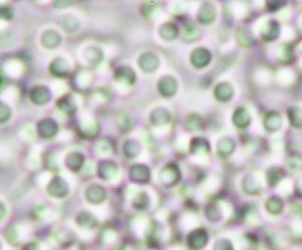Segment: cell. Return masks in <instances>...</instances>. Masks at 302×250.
Returning <instances> with one entry per match:
<instances>
[{
  "label": "cell",
  "mask_w": 302,
  "mask_h": 250,
  "mask_svg": "<svg viewBox=\"0 0 302 250\" xmlns=\"http://www.w3.org/2000/svg\"><path fill=\"white\" fill-rule=\"evenodd\" d=\"M159 181H160V186L168 190L177 187L182 181V171L178 168V164L174 161L166 163L159 172Z\"/></svg>",
  "instance_id": "cell-1"
},
{
  "label": "cell",
  "mask_w": 302,
  "mask_h": 250,
  "mask_svg": "<svg viewBox=\"0 0 302 250\" xmlns=\"http://www.w3.org/2000/svg\"><path fill=\"white\" fill-rule=\"evenodd\" d=\"M156 88H158V92L162 98L171 100L178 92V80H177V77H174L171 74H165L158 80Z\"/></svg>",
  "instance_id": "cell-2"
},
{
  "label": "cell",
  "mask_w": 302,
  "mask_h": 250,
  "mask_svg": "<svg viewBox=\"0 0 302 250\" xmlns=\"http://www.w3.org/2000/svg\"><path fill=\"white\" fill-rule=\"evenodd\" d=\"M138 68L144 72V74H153L160 68V56L156 51H144L142 54H139L138 60Z\"/></svg>",
  "instance_id": "cell-3"
},
{
  "label": "cell",
  "mask_w": 302,
  "mask_h": 250,
  "mask_svg": "<svg viewBox=\"0 0 302 250\" xmlns=\"http://www.w3.org/2000/svg\"><path fill=\"white\" fill-rule=\"evenodd\" d=\"M213 62V53L207 47H195L189 54V63L195 69H206Z\"/></svg>",
  "instance_id": "cell-4"
},
{
  "label": "cell",
  "mask_w": 302,
  "mask_h": 250,
  "mask_svg": "<svg viewBox=\"0 0 302 250\" xmlns=\"http://www.w3.org/2000/svg\"><path fill=\"white\" fill-rule=\"evenodd\" d=\"M281 35V24L280 21H276L275 18H269L266 20L262 26H260V32H258V38L262 42L269 44V42H275Z\"/></svg>",
  "instance_id": "cell-5"
},
{
  "label": "cell",
  "mask_w": 302,
  "mask_h": 250,
  "mask_svg": "<svg viewBox=\"0 0 302 250\" xmlns=\"http://www.w3.org/2000/svg\"><path fill=\"white\" fill-rule=\"evenodd\" d=\"M47 195L53 199H65L70 195V184L60 175L52 177L50 183L47 184Z\"/></svg>",
  "instance_id": "cell-6"
},
{
  "label": "cell",
  "mask_w": 302,
  "mask_h": 250,
  "mask_svg": "<svg viewBox=\"0 0 302 250\" xmlns=\"http://www.w3.org/2000/svg\"><path fill=\"white\" fill-rule=\"evenodd\" d=\"M208 231L206 228H195L186 237V246L189 250H204L208 244Z\"/></svg>",
  "instance_id": "cell-7"
},
{
  "label": "cell",
  "mask_w": 302,
  "mask_h": 250,
  "mask_svg": "<svg viewBox=\"0 0 302 250\" xmlns=\"http://www.w3.org/2000/svg\"><path fill=\"white\" fill-rule=\"evenodd\" d=\"M128 178L132 183L139 184V186L148 184L151 181V168L144 163L132 164L130 169H128Z\"/></svg>",
  "instance_id": "cell-8"
},
{
  "label": "cell",
  "mask_w": 302,
  "mask_h": 250,
  "mask_svg": "<svg viewBox=\"0 0 302 250\" xmlns=\"http://www.w3.org/2000/svg\"><path fill=\"white\" fill-rule=\"evenodd\" d=\"M60 131L59 122L53 118H42L36 124V133L41 139L44 140H52L54 139Z\"/></svg>",
  "instance_id": "cell-9"
},
{
  "label": "cell",
  "mask_w": 302,
  "mask_h": 250,
  "mask_svg": "<svg viewBox=\"0 0 302 250\" xmlns=\"http://www.w3.org/2000/svg\"><path fill=\"white\" fill-rule=\"evenodd\" d=\"M114 80L120 85H124L127 88H132L136 85L138 81V74L136 71L128 66V65H121V66H116L115 71H114Z\"/></svg>",
  "instance_id": "cell-10"
},
{
  "label": "cell",
  "mask_w": 302,
  "mask_h": 250,
  "mask_svg": "<svg viewBox=\"0 0 302 250\" xmlns=\"http://www.w3.org/2000/svg\"><path fill=\"white\" fill-rule=\"evenodd\" d=\"M52 89L46 85H35L29 91V100L34 103V106L44 107L52 101Z\"/></svg>",
  "instance_id": "cell-11"
},
{
  "label": "cell",
  "mask_w": 302,
  "mask_h": 250,
  "mask_svg": "<svg viewBox=\"0 0 302 250\" xmlns=\"http://www.w3.org/2000/svg\"><path fill=\"white\" fill-rule=\"evenodd\" d=\"M284 125V115L278 110H269L263 116V128L269 134L278 133Z\"/></svg>",
  "instance_id": "cell-12"
},
{
  "label": "cell",
  "mask_w": 302,
  "mask_h": 250,
  "mask_svg": "<svg viewBox=\"0 0 302 250\" xmlns=\"http://www.w3.org/2000/svg\"><path fill=\"white\" fill-rule=\"evenodd\" d=\"M120 174V166L114 160H102L97 166V177L103 181H112Z\"/></svg>",
  "instance_id": "cell-13"
},
{
  "label": "cell",
  "mask_w": 302,
  "mask_h": 250,
  "mask_svg": "<svg viewBox=\"0 0 302 250\" xmlns=\"http://www.w3.org/2000/svg\"><path fill=\"white\" fill-rule=\"evenodd\" d=\"M218 18V11L212 3H201L196 11V24L200 26H212Z\"/></svg>",
  "instance_id": "cell-14"
},
{
  "label": "cell",
  "mask_w": 302,
  "mask_h": 250,
  "mask_svg": "<svg viewBox=\"0 0 302 250\" xmlns=\"http://www.w3.org/2000/svg\"><path fill=\"white\" fill-rule=\"evenodd\" d=\"M232 122L233 125L244 131V130H248L252 124V116H251V112L244 107V106H239L233 110V115H232Z\"/></svg>",
  "instance_id": "cell-15"
},
{
  "label": "cell",
  "mask_w": 302,
  "mask_h": 250,
  "mask_svg": "<svg viewBox=\"0 0 302 250\" xmlns=\"http://www.w3.org/2000/svg\"><path fill=\"white\" fill-rule=\"evenodd\" d=\"M85 199L91 205H102L108 199V190L104 186L100 184H91L85 190Z\"/></svg>",
  "instance_id": "cell-16"
},
{
  "label": "cell",
  "mask_w": 302,
  "mask_h": 250,
  "mask_svg": "<svg viewBox=\"0 0 302 250\" xmlns=\"http://www.w3.org/2000/svg\"><path fill=\"white\" fill-rule=\"evenodd\" d=\"M213 97L218 103H230L234 98V86L230 81H219L213 88Z\"/></svg>",
  "instance_id": "cell-17"
},
{
  "label": "cell",
  "mask_w": 302,
  "mask_h": 250,
  "mask_svg": "<svg viewBox=\"0 0 302 250\" xmlns=\"http://www.w3.org/2000/svg\"><path fill=\"white\" fill-rule=\"evenodd\" d=\"M56 107H58V110H59L62 115H65L66 118H74L76 115H78V112H79V106H78V103H76L72 94H65V95H62V97L56 101Z\"/></svg>",
  "instance_id": "cell-18"
},
{
  "label": "cell",
  "mask_w": 302,
  "mask_h": 250,
  "mask_svg": "<svg viewBox=\"0 0 302 250\" xmlns=\"http://www.w3.org/2000/svg\"><path fill=\"white\" fill-rule=\"evenodd\" d=\"M48 72L54 78H66L71 74V65L65 57H54L48 65Z\"/></svg>",
  "instance_id": "cell-19"
},
{
  "label": "cell",
  "mask_w": 302,
  "mask_h": 250,
  "mask_svg": "<svg viewBox=\"0 0 302 250\" xmlns=\"http://www.w3.org/2000/svg\"><path fill=\"white\" fill-rule=\"evenodd\" d=\"M100 133V122L96 121L94 118H88L80 121V124L78 125V134L82 139H96Z\"/></svg>",
  "instance_id": "cell-20"
},
{
  "label": "cell",
  "mask_w": 302,
  "mask_h": 250,
  "mask_svg": "<svg viewBox=\"0 0 302 250\" xmlns=\"http://www.w3.org/2000/svg\"><path fill=\"white\" fill-rule=\"evenodd\" d=\"M236 149H238V143H236V140L233 139V137H220L219 140H218V143H216V154H218V157L219 158H222V160H226V158H230L234 152H236Z\"/></svg>",
  "instance_id": "cell-21"
},
{
  "label": "cell",
  "mask_w": 302,
  "mask_h": 250,
  "mask_svg": "<svg viewBox=\"0 0 302 250\" xmlns=\"http://www.w3.org/2000/svg\"><path fill=\"white\" fill-rule=\"evenodd\" d=\"M85 161H86V157L80 151H71L65 157V168L72 174H78L84 169Z\"/></svg>",
  "instance_id": "cell-22"
},
{
  "label": "cell",
  "mask_w": 302,
  "mask_h": 250,
  "mask_svg": "<svg viewBox=\"0 0 302 250\" xmlns=\"http://www.w3.org/2000/svg\"><path fill=\"white\" fill-rule=\"evenodd\" d=\"M40 42L47 50H56L62 45V35L56 29H47L41 33Z\"/></svg>",
  "instance_id": "cell-23"
},
{
  "label": "cell",
  "mask_w": 302,
  "mask_h": 250,
  "mask_svg": "<svg viewBox=\"0 0 302 250\" xmlns=\"http://www.w3.org/2000/svg\"><path fill=\"white\" fill-rule=\"evenodd\" d=\"M172 119V113L165 109V107H156L150 112L148 115V121L153 127H164V125H168Z\"/></svg>",
  "instance_id": "cell-24"
},
{
  "label": "cell",
  "mask_w": 302,
  "mask_h": 250,
  "mask_svg": "<svg viewBox=\"0 0 302 250\" xmlns=\"http://www.w3.org/2000/svg\"><path fill=\"white\" fill-rule=\"evenodd\" d=\"M180 35L182 32L176 21H165L159 26V36L166 42H174Z\"/></svg>",
  "instance_id": "cell-25"
},
{
  "label": "cell",
  "mask_w": 302,
  "mask_h": 250,
  "mask_svg": "<svg viewBox=\"0 0 302 250\" xmlns=\"http://www.w3.org/2000/svg\"><path fill=\"white\" fill-rule=\"evenodd\" d=\"M188 151H189L190 155H210L212 145L206 137H194L189 142Z\"/></svg>",
  "instance_id": "cell-26"
},
{
  "label": "cell",
  "mask_w": 302,
  "mask_h": 250,
  "mask_svg": "<svg viewBox=\"0 0 302 250\" xmlns=\"http://www.w3.org/2000/svg\"><path fill=\"white\" fill-rule=\"evenodd\" d=\"M242 190L248 196H258L263 193L262 184L254 174H246L242 180Z\"/></svg>",
  "instance_id": "cell-27"
},
{
  "label": "cell",
  "mask_w": 302,
  "mask_h": 250,
  "mask_svg": "<svg viewBox=\"0 0 302 250\" xmlns=\"http://www.w3.org/2000/svg\"><path fill=\"white\" fill-rule=\"evenodd\" d=\"M264 178H266L268 187L275 189L286 180V171H284V168H280V166H272V168H269L266 171Z\"/></svg>",
  "instance_id": "cell-28"
},
{
  "label": "cell",
  "mask_w": 302,
  "mask_h": 250,
  "mask_svg": "<svg viewBox=\"0 0 302 250\" xmlns=\"http://www.w3.org/2000/svg\"><path fill=\"white\" fill-rule=\"evenodd\" d=\"M236 42L242 47V48H252L257 44V38L256 35L248 29V27H239L234 33Z\"/></svg>",
  "instance_id": "cell-29"
},
{
  "label": "cell",
  "mask_w": 302,
  "mask_h": 250,
  "mask_svg": "<svg viewBox=\"0 0 302 250\" xmlns=\"http://www.w3.org/2000/svg\"><path fill=\"white\" fill-rule=\"evenodd\" d=\"M58 24L68 35H72V33H76L80 29V20L76 15H72V14H66V15L59 17Z\"/></svg>",
  "instance_id": "cell-30"
},
{
  "label": "cell",
  "mask_w": 302,
  "mask_h": 250,
  "mask_svg": "<svg viewBox=\"0 0 302 250\" xmlns=\"http://www.w3.org/2000/svg\"><path fill=\"white\" fill-rule=\"evenodd\" d=\"M74 220L79 228H84V229H96L98 226V219L91 211H85V210L78 213Z\"/></svg>",
  "instance_id": "cell-31"
},
{
  "label": "cell",
  "mask_w": 302,
  "mask_h": 250,
  "mask_svg": "<svg viewBox=\"0 0 302 250\" xmlns=\"http://www.w3.org/2000/svg\"><path fill=\"white\" fill-rule=\"evenodd\" d=\"M142 152V145L136 139H127L122 143V155L127 160H134Z\"/></svg>",
  "instance_id": "cell-32"
},
{
  "label": "cell",
  "mask_w": 302,
  "mask_h": 250,
  "mask_svg": "<svg viewBox=\"0 0 302 250\" xmlns=\"http://www.w3.org/2000/svg\"><path fill=\"white\" fill-rule=\"evenodd\" d=\"M204 127H206V122H204V118L200 113H189V115H186V118H184V128L188 131H201V130H204Z\"/></svg>",
  "instance_id": "cell-33"
},
{
  "label": "cell",
  "mask_w": 302,
  "mask_h": 250,
  "mask_svg": "<svg viewBox=\"0 0 302 250\" xmlns=\"http://www.w3.org/2000/svg\"><path fill=\"white\" fill-rule=\"evenodd\" d=\"M284 207H286V204H284V201H282L280 196H270V198H268V201H266V204H264L266 211H268L270 216H274V217L281 216L282 211H284Z\"/></svg>",
  "instance_id": "cell-34"
},
{
  "label": "cell",
  "mask_w": 302,
  "mask_h": 250,
  "mask_svg": "<svg viewBox=\"0 0 302 250\" xmlns=\"http://www.w3.org/2000/svg\"><path fill=\"white\" fill-rule=\"evenodd\" d=\"M286 118L288 121V124L294 128V130H302V107L300 106H292L287 109Z\"/></svg>",
  "instance_id": "cell-35"
},
{
  "label": "cell",
  "mask_w": 302,
  "mask_h": 250,
  "mask_svg": "<svg viewBox=\"0 0 302 250\" xmlns=\"http://www.w3.org/2000/svg\"><path fill=\"white\" fill-rule=\"evenodd\" d=\"M116 127H118V130L121 131V133H130L133 128H134V118L130 115V113H126V112H122V113H120L118 116H116Z\"/></svg>",
  "instance_id": "cell-36"
},
{
  "label": "cell",
  "mask_w": 302,
  "mask_h": 250,
  "mask_svg": "<svg viewBox=\"0 0 302 250\" xmlns=\"http://www.w3.org/2000/svg\"><path fill=\"white\" fill-rule=\"evenodd\" d=\"M85 57L88 60V65L91 68H96L103 62L104 54H103L102 48H98V47H88L86 51H85Z\"/></svg>",
  "instance_id": "cell-37"
},
{
  "label": "cell",
  "mask_w": 302,
  "mask_h": 250,
  "mask_svg": "<svg viewBox=\"0 0 302 250\" xmlns=\"http://www.w3.org/2000/svg\"><path fill=\"white\" fill-rule=\"evenodd\" d=\"M150 201H151L150 195H148L145 190H140V192H138L136 196L133 198V201H132V207H133L136 211H145V210L150 208V204H151Z\"/></svg>",
  "instance_id": "cell-38"
},
{
  "label": "cell",
  "mask_w": 302,
  "mask_h": 250,
  "mask_svg": "<svg viewBox=\"0 0 302 250\" xmlns=\"http://www.w3.org/2000/svg\"><path fill=\"white\" fill-rule=\"evenodd\" d=\"M206 216L207 219L212 222V223H219L222 219H224V214H222V208L218 202H210L206 208Z\"/></svg>",
  "instance_id": "cell-39"
},
{
  "label": "cell",
  "mask_w": 302,
  "mask_h": 250,
  "mask_svg": "<svg viewBox=\"0 0 302 250\" xmlns=\"http://www.w3.org/2000/svg\"><path fill=\"white\" fill-rule=\"evenodd\" d=\"M183 38H184V41H188V42H194V41H196L198 38H200V30H198V26L195 24V23H190V21H188L186 24H184V27H183Z\"/></svg>",
  "instance_id": "cell-40"
},
{
  "label": "cell",
  "mask_w": 302,
  "mask_h": 250,
  "mask_svg": "<svg viewBox=\"0 0 302 250\" xmlns=\"http://www.w3.org/2000/svg\"><path fill=\"white\" fill-rule=\"evenodd\" d=\"M213 250H234V246L232 240L228 238H219L213 244Z\"/></svg>",
  "instance_id": "cell-41"
},
{
  "label": "cell",
  "mask_w": 302,
  "mask_h": 250,
  "mask_svg": "<svg viewBox=\"0 0 302 250\" xmlns=\"http://www.w3.org/2000/svg\"><path fill=\"white\" fill-rule=\"evenodd\" d=\"M12 116V110L8 104L0 101V124H6Z\"/></svg>",
  "instance_id": "cell-42"
},
{
  "label": "cell",
  "mask_w": 302,
  "mask_h": 250,
  "mask_svg": "<svg viewBox=\"0 0 302 250\" xmlns=\"http://www.w3.org/2000/svg\"><path fill=\"white\" fill-rule=\"evenodd\" d=\"M14 17V9L12 6L6 5V6H0V20L2 21H11Z\"/></svg>",
  "instance_id": "cell-43"
},
{
  "label": "cell",
  "mask_w": 302,
  "mask_h": 250,
  "mask_svg": "<svg viewBox=\"0 0 302 250\" xmlns=\"http://www.w3.org/2000/svg\"><path fill=\"white\" fill-rule=\"evenodd\" d=\"M286 6V2H268L266 3V11L270 14H275L278 11H281Z\"/></svg>",
  "instance_id": "cell-44"
},
{
  "label": "cell",
  "mask_w": 302,
  "mask_h": 250,
  "mask_svg": "<svg viewBox=\"0 0 302 250\" xmlns=\"http://www.w3.org/2000/svg\"><path fill=\"white\" fill-rule=\"evenodd\" d=\"M294 196L302 199V175H299L294 181Z\"/></svg>",
  "instance_id": "cell-45"
},
{
  "label": "cell",
  "mask_w": 302,
  "mask_h": 250,
  "mask_svg": "<svg viewBox=\"0 0 302 250\" xmlns=\"http://www.w3.org/2000/svg\"><path fill=\"white\" fill-rule=\"evenodd\" d=\"M10 86V78H8V75L6 74H4V72H0V92H2L5 88H8Z\"/></svg>",
  "instance_id": "cell-46"
},
{
  "label": "cell",
  "mask_w": 302,
  "mask_h": 250,
  "mask_svg": "<svg viewBox=\"0 0 302 250\" xmlns=\"http://www.w3.org/2000/svg\"><path fill=\"white\" fill-rule=\"evenodd\" d=\"M22 250H41V246L36 241H30V243L24 244Z\"/></svg>",
  "instance_id": "cell-47"
},
{
  "label": "cell",
  "mask_w": 302,
  "mask_h": 250,
  "mask_svg": "<svg viewBox=\"0 0 302 250\" xmlns=\"http://www.w3.org/2000/svg\"><path fill=\"white\" fill-rule=\"evenodd\" d=\"M6 214H8V208L5 207V204L0 202V222H2L6 217Z\"/></svg>",
  "instance_id": "cell-48"
},
{
  "label": "cell",
  "mask_w": 302,
  "mask_h": 250,
  "mask_svg": "<svg viewBox=\"0 0 302 250\" xmlns=\"http://www.w3.org/2000/svg\"><path fill=\"white\" fill-rule=\"evenodd\" d=\"M53 6H56V9H58V6H62L60 9H65L66 6H71V2H54Z\"/></svg>",
  "instance_id": "cell-49"
},
{
  "label": "cell",
  "mask_w": 302,
  "mask_h": 250,
  "mask_svg": "<svg viewBox=\"0 0 302 250\" xmlns=\"http://www.w3.org/2000/svg\"><path fill=\"white\" fill-rule=\"evenodd\" d=\"M294 50H298V51L302 54V41H299V44H298V45H294Z\"/></svg>",
  "instance_id": "cell-50"
},
{
  "label": "cell",
  "mask_w": 302,
  "mask_h": 250,
  "mask_svg": "<svg viewBox=\"0 0 302 250\" xmlns=\"http://www.w3.org/2000/svg\"><path fill=\"white\" fill-rule=\"evenodd\" d=\"M0 250H2V243H0Z\"/></svg>",
  "instance_id": "cell-51"
}]
</instances>
